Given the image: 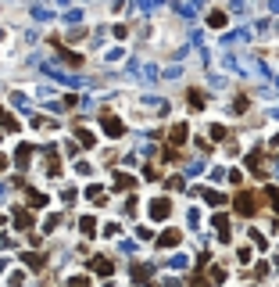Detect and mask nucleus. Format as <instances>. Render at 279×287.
<instances>
[{
    "label": "nucleus",
    "instance_id": "8",
    "mask_svg": "<svg viewBox=\"0 0 279 287\" xmlns=\"http://www.w3.org/2000/svg\"><path fill=\"white\" fill-rule=\"evenodd\" d=\"M4 165H7V158H4V155H0V169H4Z\"/></svg>",
    "mask_w": 279,
    "mask_h": 287
},
{
    "label": "nucleus",
    "instance_id": "2",
    "mask_svg": "<svg viewBox=\"0 0 279 287\" xmlns=\"http://www.w3.org/2000/svg\"><path fill=\"white\" fill-rule=\"evenodd\" d=\"M104 129L111 133V137H118V133H122V122H118V118H111V115H104Z\"/></svg>",
    "mask_w": 279,
    "mask_h": 287
},
{
    "label": "nucleus",
    "instance_id": "3",
    "mask_svg": "<svg viewBox=\"0 0 279 287\" xmlns=\"http://www.w3.org/2000/svg\"><path fill=\"white\" fill-rule=\"evenodd\" d=\"M150 216H154V219H165V216H168V201H154V205H150Z\"/></svg>",
    "mask_w": 279,
    "mask_h": 287
},
{
    "label": "nucleus",
    "instance_id": "6",
    "mask_svg": "<svg viewBox=\"0 0 279 287\" xmlns=\"http://www.w3.org/2000/svg\"><path fill=\"white\" fill-rule=\"evenodd\" d=\"M183 137H186V126H172V140H176V144H179V140H183Z\"/></svg>",
    "mask_w": 279,
    "mask_h": 287
},
{
    "label": "nucleus",
    "instance_id": "1",
    "mask_svg": "<svg viewBox=\"0 0 279 287\" xmlns=\"http://www.w3.org/2000/svg\"><path fill=\"white\" fill-rule=\"evenodd\" d=\"M236 212H240V216H254V212H258V198L240 194V198H236Z\"/></svg>",
    "mask_w": 279,
    "mask_h": 287
},
{
    "label": "nucleus",
    "instance_id": "4",
    "mask_svg": "<svg viewBox=\"0 0 279 287\" xmlns=\"http://www.w3.org/2000/svg\"><path fill=\"white\" fill-rule=\"evenodd\" d=\"M93 269H97V273H111V262L107 259H93Z\"/></svg>",
    "mask_w": 279,
    "mask_h": 287
},
{
    "label": "nucleus",
    "instance_id": "7",
    "mask_svg": "<svg viewBox=\"0 0 279 287\" xmlns=\"http://www.w3.org/2000/svg\"><path fill=\"white\" fill-rule=\"evenodd\" d=\"M72 287H90V284L86 280H72Z\"/></svg>",
    "mask_w": 279,
    "mask_h": 287
},
{
    "label": "nucleus",
    "instance_id": "5",
    "mask_svg": "<svg viewBox=\"0 0 279 287\" xmlns=\"http://www.w3.org/2000/svg\"><path fill=\"white\" fill-rule=\"evenodd\" d=\"M168 244H179V233H165L161 237V248H168Z\"/></svg>",
    "mask_w": 279,
    "mask_h": 287
}]
</instances>
